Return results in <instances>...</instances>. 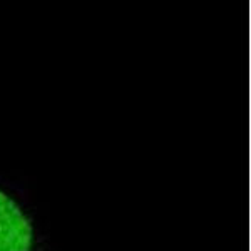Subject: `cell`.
<instances>
[{
    "instance_id": "6da1fadb",
    "label": "cell",
    "mask_w": 251,
    "mask_h": 251,
    "mask_svg": "<svg viewBox=\"0 0 251 251\" xmlns=\"http://www.w3.org/2000/svg\"><path fill=\"white\" fill-rule=\"evenodd\" d=\"M0 251H47L44 238L24 208L0 186Z\"/></svg>"
}]
</instances>
